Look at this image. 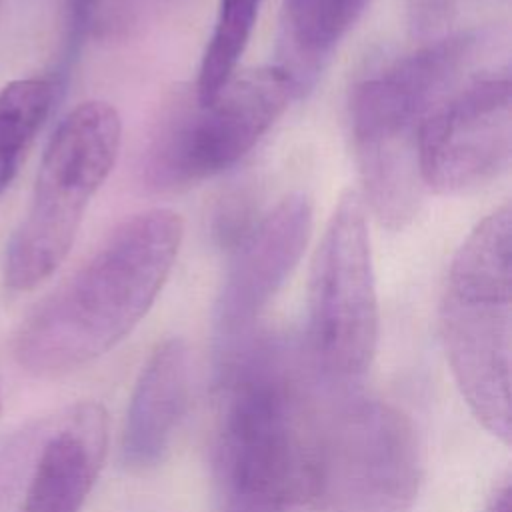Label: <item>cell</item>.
Returning a JSON list of instances; mask_svg holds the SVG:
<instances>
[{
    "label": "cell",
    "instance_id": "9c48e42d",
    "mask_svg": "<svg viewBox=\"0 0 512 512\" xmlns=\"http://www.w3.org/2000/svg\"><path fill=\"white\" fill-rule=\"evenodd\" d=\"M108 416L76 402L0 444V512H80L104 462Z\"/></svg>",
    "mask_w": 512,
    "mask_h": 512
},
{
    "label": "cell",
    "instance_id": "52a82bcc",
    "mask_svg": "<svg viewBox=\"0 0 512 512\" xmlns=\"http://www.w3.org/2000/svg\"><path fill=\"white\" fill-rule=\"evenodd\" d=\"M362 194L334 206L308 282L306 354L332 390H348L370 368L378 344V298Z\"/></svg>",
    "mask_w": 512,
    "mask_h": 512
},
{
    "label": "cell",
    "instance_id": "2e32d148",
    "mask_svg": "<svg viewBox=\"0 0 512 512\" xmlns=\"http://www.w3.org/2000/svg\"><path fill=\"white\" fill-rule=\"evenodd\" d=\"M168 2L170 0H68L72 38H126Z\"/></svg>",
    "mask_w": 512,
    "mask_h": 512
},
{
    "label": "cell",
    "instance_id": "9a60e30c",
    "mask_svg": "<svg viewBox=\"0 0 512 512\" xmlns=\"http://www.w3.org/2000/svg\"><path fill=\"white\" fill-rule=\"evenodd\" d=\"M262 0H220L212 34L200 60L194 96L198 102L212 100L234 76L236 66L250 42Z\"/></svg>",
    "mask_w": 512,
    "mask_h": 512
},
{
    "label": "cell",
    "instance_id": "8992f818",
    "mask_svg": "<svg viewBox=\"0 0 512 512\" xmlns=\"http://www.w3.org/2000/svg\"><path fill=\"white\" fill-rule=\"evenodd\" d=\"M296 96L276 64L234 74L208 102L192 92L162 110L142 154V180L156 192L192 186L240 162Z\"/></svg>",
    "mask_w": 512,
    "mask_h": 512
},
{
    "label": "cell",
    "instance_id": "277c9868",
    "mask_svg": "<svg viewBox=\"0 0 512 512\" xmlns=\"http://www.w3.org/2000/svg\"><path fill=\"white\" fill-rule=\"evenodd\" d=\"M440 332L454 380L478 422L510 444L512 210L482 218L456 250L440 302Z\"/></svg>",
    "mask_w": 512,
    "mask_h": 512
},
{
    "label": "cell",
    "instance_id": "5bb4252c",
    "mask_svg": "<svg viewBox=\"0 0 512 512\" xmlns=\"http://www.w3.org/2000/svg\"><path fill=\"white\" fill-rule=\"evenodd\" d=\"M58 84L52 78H20L0 90V198L52 112Z\"/></svg>",
    "mask_w": 512,
    "mask_h": 512
},
{
    "label": "cell",
    "instance_id": "3957f363",
    "mask_svg": "<svg viewBox=\"0 0 512 512\" xmlns=\"http://www.w3.org/2000/svg\"><path fill=\"white\" fill-rule=\"evenodd\" d=\"M486 38L458 32L426 44L360 80L348 118L364 204L392 228H404L418 212L422 182L416 142L424 120L474 66Z\"/></svg>",
    "mask_w": 512,
    "mask_h": 512
},
{
    "label": "cell",
    "instance_id": "ba28073f",
    "mask_svg": "<svg viewBox=\"0 0 512 512\" xmlns=\"http://www.w3.org/2000/svg\"><path fill=\"white\" fill-rule=\"evenodd\" d=\"M422 478L414 422L376 398L330 406L318 466L320 512H410Z\"/></svg>",
    "mask_w": 512,
    "mask_h": 512
},
{
    "label": "cell",
    "instance_id": "e0dca14e",
    "mask_svg": "<svg viewBox=\"0 0 512 512\" xmlns=\"http://www.w3.org/2000/svg\"><path fill=\"white\" fill-rule=\"evenodd\" d=\"M256 222L258 210L254 206V198H250L246 192H236L222 200L216 208L212 218V236L220 248L234 252Z\"/></svg>",
    "mask_w": 512,
    "mask_h": 512
},
{
    "label": "cell",
    "instance_id": "8fae6325",
    "mask_svg": "<svg viewBox=\"0 0 512 512\" xmlns=\"http://www.w3.org/2000/svg\"><path fill=\"white\" fill-rule=\"evenodd\" d=\"M312 204L306 194L284 196L262 214L232 252L214 310L216 358L256 330V320L300 262L312 234Z\"/></svg>",
    "mask_w": 512,
    "mask_h": 512
},
{
    "label": "cell",
    "instance_id": "30bf717a",
    "mask_svg": "<svg viewBox=\"0 0 512 512\" xmlns=\"http://www.w3.org/2000/svg\"><path fill=\"white\" fill-rule=\"evenodd\" d=\"M512 154V82L508 68L474 74L424 120L416 162L424 188L466 194L498 178Z\"/></svg>",
    "mask_w": 512,
    "mask_h": 512
},
{
    "label": "cell",
    "instance_id": "7c38bea8",
    "mask_svg": "<svg viewBox=\"0 0 512 512\" xmlns=\"http://www.w3.org/2000/svg\"><path fill=\"white\" fill-rule=\"evenodd\" d=\"M190 394L188 346L170 338L156 346L140 370L122 430V460L132 470L162 462L186 412Z\"/></svg>",
    "mask_w": 512,
    "mask_h": 512
},
{
    "label": "cell",
    "instance_id": "5b68a950",
    "mask_svg": "<svg viewBox=\"0 0 512 512\" xmlns=\"http://www.w3.org/2000/svg\"><path fill=\"white\" fill-rule=\"evenodd\" d=\"M120 142L122 118L108 102H82L62 118L44 150L28 210L6 244L2 268L10 290L36 288L64 262Z\"/></svg>",
    "mask_w": 512,
    "mask_h": 512
},
{
    "label": "cell",
    "instance_id": "6da1fadb",
    "mask_svg": "<svg viewBox=\"0 0 512 512\" xmlns=\"http://www.w3.org/2000/svg\"><path fill=\"white\" fill-rule=\"evenodd\" d=\"M222 412L216 470L222 512H306L316 504L318 466L332 390L304 344L254 330L218 358Z\"/></svg>",
    "mask_w": 512,
    "mask_h": 512
},
{
    "label": "cell",
    "instance_id": "7a4b0ae2",
    "mask_svg": "<svg viewBox=\"0 0 512 512\" xmlns=\"http://www.w3.org/2000/svg\"><path fill=\"white\" fill-rule=\"evenodd\" d=\"M182 234V218L168 208L144 210L116 226L22 320L12 340L18 366L32 376L52 378L114 348L158 298Z\"/></svg>",
    "mask_w": 512,
    "mask_h": 512
},
{
    "label": "cell",
    "instance_id": "4fadbf2b",
    "mask_svg": "<svg viewBox=\"0 0 512 512\" xmlns=\"http://www.w3.org/2000/svg\"><path fill=\"white\" fill-rule=\"evenodd\" d=\"M370 0H284L280 16V66L296 96L310 90L334 50Z\"/></svg>",
    "mask_w": 512,
    "mask_h": 512
},
{
    "label": "cell",
    "instance_id": "ac0fdd59",
    "mask_svg": "<svg viewBox=\"0 0 512 512\" xmlns=\"http://www.w3.org/2000/svg\"><path fill=\"white\" fill-rule=\"evenodd\" d=\"M510 482L504 480L492 494L486 512H510Z\"/></svg>",
    "mask_w": 512,
    "mask_h": 512
}]
</instances>
